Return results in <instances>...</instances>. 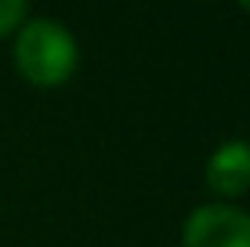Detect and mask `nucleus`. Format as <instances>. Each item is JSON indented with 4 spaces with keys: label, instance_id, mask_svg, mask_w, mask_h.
I'll list each match as a JSON object with an SVG mask.
<instances>
[{
    "label": "nucleus",
    "instance_id": "nucleus-1",
    "mask_svg": "<svg viewBox=\"0 0 250 247\" xmlns=\"http://www.w3.org/2000/svg\"><path fill=\"white\" fill-rule=\"evenodd\" d=\"M11 58L29 88L55 91L73 80L76 66H80V44L65 22L47 19V15H29L15 33Z\"/></svg>",
    "mask_w": 250,
    "mask_h": 247
},
{
    "label": "nucleus",
    "instance_id": "nucleus-2",
    "mask_svg": "<svg viewBox=\"0 0 250 247\" xmlns=\"http://www.w3.org/2000/svg\"><path fill=\"white\" fill-rule=\"evenodd\" d=\"M182 247H250V211L236 203H200L182 222Z\"/></svg>",
    "mask_w": 250,
    "mask_h": 247
},
{
    "label": "nucleus",
    "instance_id": "nucleus-3",
    "mask_svg": "<svg viewBox=\"0 0 250 247\" xmlns=\"http://www.w3.org/2000/svg\"><path fill=\"white\" fill-rule=\"evenodd\" d=\"M203 182L221 203L239 200L250 189V142L247 138L218 142L203 164Z\"/></svg>",
    "mask_w": 250,
    "mask_h": 247
},
{
    "label": "nucleus",
    "instance_id": "nucleus-4",
    "mask_svg": "<svg viewBox=\"0 0 250 247\" xmlns=\"http://www.w3.org/2000/svg\"><path fill=\"white\" fill-rule=\"evenodd\" d=\"M25 19H29V7H25L22 0H0V40L15 37Z\"/></svg>",
    "mask_w": 250,
    "mask_h": 247
},
{
    "label": "nucleus",
    "instance_id": "nucleus-5",
    "mask_svg": "<svg viewBox=\"0 0 250 247\" xmlns=\"http://www.w3.org/2000/svg\"><path fill=\"white\" fill-rule=\"evenodd\" d=\"M239 7H243V11H247V15H250V0H247V4H239Z\"/></svg>",
    "mask_w": 250,
    "mask_h": 247
}]
</instances>
